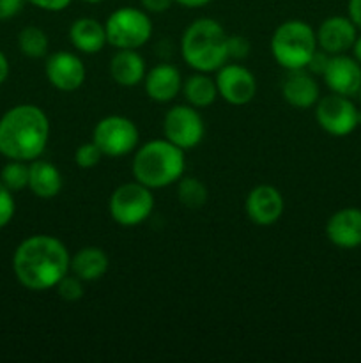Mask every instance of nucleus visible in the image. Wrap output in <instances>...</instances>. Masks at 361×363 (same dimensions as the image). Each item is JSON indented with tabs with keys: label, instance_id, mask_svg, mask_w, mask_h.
<instances>
[{
	"label": "nucleus",
	"instance_id": "obj_34",
	"mask_svg": "<svg viewBox=\"0 0 361 363\" xmlns=\"http://www.w3.org/2000/svg\"><path fill=\"white\" fill-rule=\"evenodd\" d=\"M142 7H144L147 13H165V11L170 9V6L173 4V0H140Z\"/></svg>",
	"mask_w": 361,
	"mask_h": 363
},
{
	"label": "nucleus",
	"instance_id": "obj_30",
	"mask_svg": "<svg viewBox=\"0 0 361 363\" xmlns=\"http://www.w3.org/2000/svg\"><path fill=\"white\" fill-rule=\"evenodd\" d=\"M227 50H229V59H246L250 53V41L243 35H229L227 38Z\"/></svg>",
	"mask_w": 361,
	"mask_h": 363
},
{
	"label": "nucleus",
	"instance_id": "obj_32",
	"mask_svg": "<svg viewBox=\"0 0 361 363\" xmlns=\"http://www.w3.org/2000/svg\"><path fill=\"white\" fill-rule=\"evenodd\" d=\"M25 2L32 4V6L39 7V9H45V11H64L67 6H69L73 0H25Z\"/></svg>",
	"mask_w": 361,
	"mask_h": 363
},
{
	"label": "nucleus",
	"instance_id": "obj_14",
	"mask_svg": "<svg viewBox=\"0 0 361 363\" xmlns=\"http://www.w3.org/2000/svg\"><path fill=\"white\" fill-rule=\"evenodd\" d=\"M283 208L285 204H283L282 194L271 184H260V186L253 188L244 202L248 218L262 227L278 222L283 215Z\"/></svg>",
	"mask_w": 361,
	"mask_h": 363
},
{
	"label": "nucleus",
	"instance_id": "obj_37",
	"mask_svg": "<svg viewBox=\"0 0 361 363\" xmlns=\"http://www.w3.org/2000/svg\"><path fill=\"white\" fill-rule=\"evenodd\" d=\"M173 2L180 4L184 7H190V9H195V7H204L207 4H211L212 0H173Z\"/></svg>",
	"mask_w": 361,
	"mask_h": 363
},
{
	"label": "nucleus",
	"instance_id": "obj_36",
	"mask_svg": "<svg viewBox=\"0 0 361 363\" xmlns=\"http://www.w3.org/2000/svg\"><path fill=\"white\" fill-rule=\"evenodd\" d=\"M7 77H9V60H7V57L0 50V85L7 80Z\"/></svg>",
	"mask_w": 361,
	"mask_h": 363
},
{
	"label": "nucleus",
	"instance_id": "obj_26",
	"mask_svg": "<svg viewBox=\"0 0 361 363\" xmlns=\"http://www.w3.org/2000/svg\"><path fill=\"white\" fill-rule=\"evenodd\" d=\"M0 183L11 191H20L28 188V165L20 160H9L0 172Z\"/></svg>",
	"mask_w": 361,
	"mask_h": 363
},
{
	"label": "nucleus",
	"instance_id": "obj_19",
	"mask_svg": "<svg viewBox=\"0 0 361 363\" xmlns=\"http://www.w3.org/2000/svg\"><path fill=\"white\" fill-rule=\"evenodd\" d=\"M110 77L122 87H134L145 78V60L137 50H119L110 60Z\"/></svg>",
	"mask_w": 361,
	"mask_h": 363
},
{
	"label": "nucleus",
	"instance_id": "obj_11",
	"mask_svg": "<svg viewBox=\"0 0 361 363\" xmlns=\"http://www.w3.org/2000/svg\"><path fill=\"white\" fill-rule=\"evenodd\" d=\"M218 96H222L230 105H246L255 98L257 80L253 73L237 64H223L216 74Z\"/></svg>",
	"mask_w": 361,
	"mask_h": 363
},
{
	"label": "nucleus",
	"instance_id": "obj_31",
	"mask_svg": "<svg viewBox=\"0 0 361 363\" xmlns=\"http://www.w3.org/2000/svg\"><path fill=\"white\" fill-rule=\"evenodd\" d=\"M25 0H0V21L11 20L23 9Z\"/></svg>",
	"mask_w": 361,
	"mask_h": 363
},
{
	"label": "nucleus",
	"instance_id": "obj_28",
	"mask_svg": "<svg viewBox=\"0 0 361 363\" xmlns=\"http://www.w3.org/2000/svg\"><path fill=\"white\" fill-rule=\"evenodd\" d=\"M59 296L66 301H78L84 296V280L74 275H66L57 284Z\"/></svg>",
	"mask_w": 361,
	"mask_h": 363
},
{
	"label": "nucleus",
	"instance_id": "obj_21",
	"mask_svg": "<svg viewBox=\"0 0 361 363\" xmlns=\"http://www.w3.org/2000/svg\"><path fill=\"white\" fill-rule=\"evenodd\" d=\"M28 188L39 199H53L62 190V176L53 163L34 160L28 165Z\"/></svg>",
	"mask_w": 361,
	"mask_h": 363
},
{
	"label": "nucleus",
	"instance_id": "obj_16",
	"mask_svg": "<svg viewBox=\"0 0 361 363\" xmlns=\"http://www.w3.org/2000/svg\"><path fill=\"white\" fill-rule=\"evenodd\" d=\"M326 236L335 247L353 250L361 247V209L343 208L326 223Z\"/></svg>",
	"mask_w": 361,
	"mask_h": 363
},
{
	"label": "nucleus",
	"instance_id": "obj_8",
	"mask_svg": "<svg viewBox=\"0 0 361 363\" xmlns=\"http://www.w3.org/2000/svg\"><path fill=\"white\" fill-rule=\"evenodd\" d=\"M138 128L127 117L108 116L99 121L92 133V142L101 149L103 156L120 158L130 155L138 145Z\"/></svg>",
	"mask_w": 361,
	"mask_h": 363
},
{
	"label": "nucleus",
	"instance_id": "obj_3",
	"mask_svg": "<svg viewBox=\"0 0 361 363\" xmlns=\"http://www.w3.org/2000/svg\"><path fill=\"white\" fill-rule=\"evenodd\" d=\"M227 38L222 25L212 18H198L184 30L180 41L183 59L198 73L218 71L229 59Z\"/></svg>",
	"mask_w": 361,
	"mask_h": 363
},
{
	"label": "nucleus",
	"instance_id": "obj_25",
	"mask_svg": "<svg viewBox=\"0 0 361 363\" xmlns=\"http://www.w3.org/2000/svg\"><path fill=\"white\" fill-rule=\"evenodd\" d=\"M177 199L188 209H200L207 202V188L197 177H180L177 184Z\"/></svg>",
	"mask_w": 361,
	"mask_h": 363
},
{
	"label": "nucleus",
	"instance_id": "obj_27",
	"mask_svg": "<svg viewBox=\"0 0 361 363\" xmlns=\"http://www.w3.org/2000/svg\"><path fill=\"white\" fill-rule=\"evenodd\" d=\"M103 158V152L94 142H87V144H81L80 147L74 151V163H76L80 169H94Z\"/></svg>",
	"mask_w": 361,
	"mask_h": 363
},
{
	"label": "nucleus",
	"instance_id": "obj_10",
	"mask_svg": "<svg viewBox=\"0 0 361 363\" xmlns=\"http://www.w3.org/2000/svg\"><path fill=\"white\" fill-rule=\"evenodd\" d=\"M163 133L168 142L186 149L197 147L205 135L204 119L191 105H177L166 112L163 121Z\"/></svg>",
	"mask_w": 361,
	"mask_h": 363
},
{
	"label": "nucleus",
	"instance_id": "obj_15",
	"mask_svg": "<svg viewBox=\"0 0 361 363\" xmlns=\"http://www.w3.org/2000/svg\"><path fill=\"white\" fill-rule=\"evenodd\" d=\"M356 25L353 23L350 18L345 16H331L324 20L315 32L317 35V46H321L322 52L329 55H340L345 53L347 50L353 48L356 41Z\"/></svg>",
	"mask_w": 361,
	"mask_h": 363
},
{
	"label": "nucleus",
	"instance_id": "obj_22",
	"mask_svg": "<svg viewBox=\"0 0 361 363\" xmlns=\"http://www.w3.org/2000/svg\"><path fill=\"white\" fill-rule=\"evenodd\" d=\"M108 255L98 247H85L71 257V272L84 282L103 279L108 272Z\"/></svg>",
	"mask_w": 361,
	"mask_h": 363
},
{
	"label": "nucleus",
	"instance_id": "obj_35",
	"mask_svg": "<svg viewBox=\"0 0 361 363\" xmlns=\"http://www.w3.org/2000/svg\"><path fill=\"white\" fill-rule=\"evenodd\" d=\"M349 18L357 28H361V0H349Z\"/></svg>",
	"mask_w": 361,
	"mask_h": 363
},
{
	"label": "nucleus",
	"instance_id": "obj_1",
	"mask_svg": "<svg viewBox=\"0 0 361 363\" xmlns=\"http://www.w3.org/2000/svg\"><path fill=\"white\" fill-rule=\"evenodd\" d=\"M71 269L66 245L53 236L38 234L21 241L13 255V272L18 282L30 291H46Z\"/></svg>",
	"mask_w": 361,
	"mask_h": 363
},
{
	"label": "nucleus",
	"instance_id": "obj_18",
	"mask_svg": "<svg viewBox=\"0 0 361 363\" xmlns=\"http://www.w3.org/2000/svg\"><path fill=\"white\" fill-rule=\"evenodd\" d=\"M283 98L294 108H311L314 105H317L319 94V84L314 80V77L308 73H304L303 69L290 71V74L287 77V80L283 82Z\"/></svg>",
	"mask_w": 361,
	"mask_h": 363
},
{
	"label": "nucleus",
	"instance_id": "obj_38",
	"mask_svg": "<svg viewBox=\"0 0 361 363\" xmlns=\"http://www.w3.org/2000/svg\"><path fill=\"white\" fill-rule=\"evenodd\" d=\"M353 52H354V59L361 64V35H357L356 41H354Z\"/></svg>",
	"mask_w": 361,
	"mask_h": 363
},
{
	"label": "nucleus",
	"instance_id": "obj_6",
	"mask_svg": "<svg viewBox=\"0 0 361 363\" xmlns=\"http://www.w3.org/2000/svg\"><path fill=\"white\" fill-rule=\"evenodd\" d=\"M106 41L117 50H138L151 39L152 23L145 11L120 7L113 11L105 23Z\"/></svg>",
	"mask_w": 361,
	"mask_h": 363
},
{
	"label": "nucleus",
	"instance_id": "obj_4",
	"mask_svg": "<svg viewBox=\"0 0 361 363\" xmlns=\"http://www.w3.org/2000/svg\"><path fill=\"white\" fill-rule=\"evenodd\" d=\"M186 169L184 151L172 142L152 140L142 145L133 158V177L144 186L165 188L177 183Z\"/></svg>",
	"mask_w": 361,
	"mask_h": 363
},
{
	"label": "nucleus",
	"instance_id": "obj_33",
	"mask_svg": "<svg viewBox=\"0 0 361 363\" xmlns=\"http://www.w3.org/2000/svg\"><path fill=\"white\" fill-rule=\"evenodd\" d=\"M329 62V53L326 52H315L314 57H311V60L308 62V69L311 71V73L315 74H322L324 73L326 66H328Z\"/></svg>",
	"mask_w": 361,
	"mask_h": 363
},
{
	"label": "nucleus",
	"instance_id": "obj_40",
	"mask_svg": "<svg viewBox=\"0 0 361 363\" xmlns=\"http://www.w3.org/2000/svg\"><path fill=\"white\" fill-rule=\"evenodd\" d=\"M360 98H361V89H360Z\"/></svg>",
	"mask_w": 361,
	"mask_h": 363
},
{
	"label": "nucleus",
	"instance_id": "obj_17",
	"mask_svg": "<svg viewBox=\"0 0 361 363\" xmlns=\"http://www.w3.org/2000/svg\"><path fill=\"white\" fill-rule=\"evenodd\" d=\"M145 92L158 103L172 101L183 89V78L179 69L172 64H158L145 73Z\"/></svg>",
	"mask_w": 361,
	"mask_h": 363
},
{
	"label": "nucleus",
	"instance_id": "obj_12",
	"mask_svg": "<svg viewBox=\"0 0 361 363\" xmlns=\"http://www.w3.org/2000/svg\"><path fill=\"white\" fill-rule=\"evenodd\" d=\"M46 78L55 89L73 92L85 82V66L78 55L71 52H57L48 57L45 67Z\"/></svg>",
	"mask_w": 361,
	"mask_h": 363
},
{
	"label": "nucleus",
	"instance_id": "obj_29",
	"mask_svg": "<svg viewBox=\"0 0 361 363\" xmlns=\"http://www.w3.org/2000/svg\"><path fill=\"white\" fill-rule=\"evenodd\" d=\"M14 211H16V202H14L13 191L7 190L0 183V229H4L13 220Z\"/></svg>",
	"mask_w": 361,
	"mask_h": 363
},
{
	"label": "nucleus",
	"instance_id": "obj_9",
	"mask_svg": "<svg viewBox=\"0 0 361 363\" xmlns=\"http://www.w3.org/2000/svg\"><path fill=\"white\" fill-rule=\"evenodd\" d=\"M315 119L326 133L333 137H347L360 124V110L347 96L333 92L317 101Z\"/></svg>",
	"mask_w": 361,
	"mask_h": 363
},
{
	"label": "nucleus",
	"instance_id": "obj_20",
	"mask_svg": "<svg viewBox=\"0 0 361 363\" xmlns=\"http://www.w3.org/2000/svg\"><path fill=\"white\" fill-rule=\"evenodd\" d=\"M69 38L74 48L81 53H87V55L99 53L108 43L106 41L105 25H101L94 18L74 20L69 28Z\"/></svg>",
	"mask_w": 361,
	"mask_h": 363
},
{
	"label": "nucleus",
	"instance_id": "obj_23",
	"mask_svg": "<svg viewBox=\"0 0 361 363\" xmlns=\"http://www.w3.org/2000/svg\"><path fill=\"white\" fill-rule=\"evenodd\" d=\"M183 91L188 103L195 108H207L218 98L216 80L209 78L205 73H198L188 78L183 85Z\"/></svg>",
	"mask_w": 361,
	"mask_h": 363
},
{
	"label": "nucleus",
	"instance_id": "obj_2",
	"mask_svg": "<svg viewBox=\"0 0 361 363\" xmlns=\"http://www.w3.org/2000/svg\"><path fill=\"white\" fill-rule=\"evenodd\" d=\"M50 121L39 106L25 103L0 117V155L9 160L34 162L48 145Z\"/></svg>",
	"mask_w": 361,
	"mask_h": 363
},
{
	"label": "nucleus",
	"instance_id": "obj_5",
	"mask_svg": "<svg viewBox=\"0 0 361 363\" xmlns=\"http://www.w3.org/2000/svg\"><path fill=\"white\" fill-rule=\"evenodd\" d=\"M317 52V35L308 23L289 20L280 25L271 38V53L276 62L289 71L304 69Z\"/></svg>",
	"mask_w": 361,
	"mask_h": 363
},
{
	"label": "nucleus",
	"instance_id": "obj_24",
	"mask_svg": "<svg viewBox=\"0 0 361 363\" xmlns=\"http://www.w3.org/2000/svg\"><path fill=\"white\" fill-rule=\"evenodd\" d=\"M18 46L20 52L28 59H41L48 53V35L39 27H25L18 34Z\"/></svg>",
	"mask_w": 361,
	"mask_h": 363
},
{
	"label": "nucleus",
	"instance_id": "obj_13",
	"mask_svg": "<svg viewBox=\"0 0 361 363\" xmlns=\"http://www.w3.org/2000/svg\"><path fill=\"white\" fill-rule=\"evenodd\" d=\"M322 77H324L326 85L335 94L347 96V98L360 94L361 64L353 57H347L343 53L331 55Z\"/></svg>",
	"mask_w": 361,
	"mask_h": 363
},
{
	"label": "nucleus",
	"instance_id": "obj_7",
	"mask_svg": "<svg viewBox=\"0 0 361 363\" xmlns=\"http://www.w3.org/2000/svg\"><path fill=\"white\" fill-rule=\"evenodd\" d=\"M110 216L122 227L144 223L154 209V195L142 183H126L117 188L108 202Z\"/></svg>",
	"mask_w": 361,
	"mask_h": 363
},
{
	"label": "nucleus",
	"instance_id": "obj_39",
	"mask_svg": "<svg viewBox=\"0 0 361 363\" xmlns=\"http://www.w3.org/2000/svg\"><path fill=\"white\" fill-rule=\"evenodd\" d=\"M84 2H87V4H99V2H103V0H84Z\"/></svg>",
	"mask_w": 361,
	"mask_h": 363
}]
</instances>
